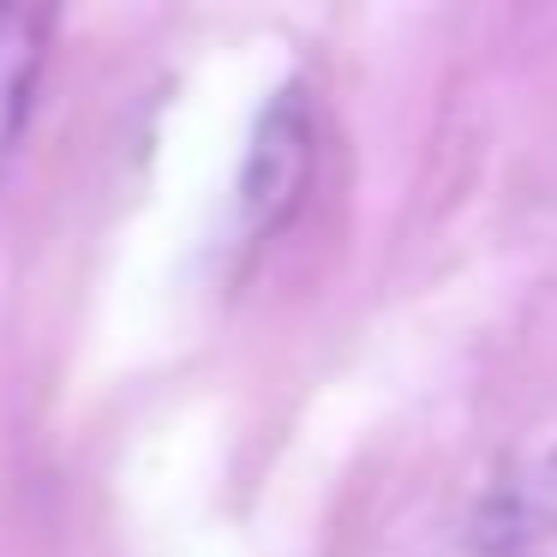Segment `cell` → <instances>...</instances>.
Here are the masks:
<instances>
[{"mask_svg": "<svg viewBox=\"0 0 557 557\" xmlns=\"http://www.w3.org/2000/svg\"><path fill=\"white\" fill-rule=\"evenodd\" d=\"M312 157H318L312 102H306L300 85H288L270 97L240 169V222L252 240H270L300 210L306 186H312Z\"/></svg>", "mask_w": 557, "mask_h": 557, "instance_id": "cell-1", "label": "cell"}, {"mask_svg": "<svg viewBox=\"0 0 557 557\" xmlns=\"http://www.w3.org/2000/svg\"><path fill=\"white\" fill-rule=\"evenodd\" d=\"M42 49H49V13L0 7V162L13 157L18 133H25V121H30Z\"/></svg>", "mask_w": 557, "mask_h": 557, "instance_id": "cell-2", "label": "cell"}]
</instances>
